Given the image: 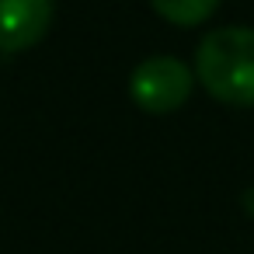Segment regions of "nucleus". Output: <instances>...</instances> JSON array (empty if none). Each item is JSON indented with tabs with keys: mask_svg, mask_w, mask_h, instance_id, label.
<instances>
[{
	"mask_svg": "<svg viewBox=\"0 0 254 254\" xmlns=\"http://www.w3.org/2000/svg\"><path fill=\"white\" fill-rule=\"evenodd\" d=\"M53 25V0H0V53L32 49Z\"/></svg>",
	"mask_w": 254,
	"mask_h": 254,
	"instance_id": "obj_3",
	"label": "nucleus"
},
{
	"mask_svg": "<svg viewBox=\"0 0 254 254\" xmlns=\"http://www.w3.org/2000/svg\"><path fill=\"white\" fill-rule=\"evenodd\" d=\"M195 77L216 101L251 108L254 105V28L226 25L202 35L195 49Z\"/></svg>",
	"mask_w": 254,
	"mask_h": 254,
	"instance_id": "obj_1",
	"label": "nucleus"
},
{
	"mask_svg": "<svg viewBox=\"0 0 254 254\" xmlns=\"http://www.w3.org/2000/svg\"><path fill=\"white\" fill-rule=\"evenodd\" d=\"M244 205H247V212L254 216V188H247V195H244Z\"/></svg>",
	"mask_w": 254,
	"mask_h": 254,
	"instance_id": "obj_5",
	"label": "nucleus"
},
{
	"mask_svg": "<svg viewBox=\"0 0 254 254\" xmlns=\"http://www.w3.org/2000/svg\"><path fill=\"white\" fill-rule=\"evenodd\" d=\"M191 84H195V73L178 56H150L132 70L129 94L143 112L167 115L188 101Z\"/></svg>",
	"mask_w": 254,
	"mask_h": 254,
	"instance_id": "obj_2",
	"label": "nucleus"
},
{
	"mask_svg": "<svg viewBox=\"0 0 254 254\" xmlns=\"http://www.w3.org/2000/svg\"><path fill=\"white\" fill-rule=\"evenodd\" d=\"M153 11L160 18H167L171 25H181V28H191V25H202L216 7L219 0H150Z\"/></svg>",
	"mask_w": 254,
	"mask_h": 254,
	"instance_id": "obj_4",
	"label": "nucleus"
}]
</instances>
